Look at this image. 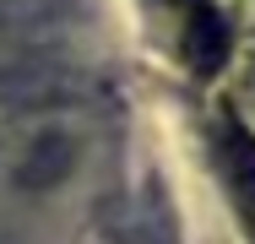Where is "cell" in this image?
<instances>
[{
	"label": "cell",
	"instance_id": "cell-1",
	"mask_svg": "<svg viewBox=\"0 0 255 244\" xmlns=\"http://www.w3.org/2000/svg\"><path fill=\"white\" fill-rule=\"evenodd\" d=\"M217 163H223V179L234 190V206H239V217H245V228L255 239V136L245 125H234V120L217 125Z\"/></svg>",
	"mask_w": 255,
	"mask_h": 244
},
{
	"label": "cell",
	"instance_id": "cell-2",
	"mask_svg": "<svg viewBox=\"0 0 255 244\" xmlns=\"http://www.w3.org/2000/svg\"><path fill=\"white\" fill-rule=\"evenodd\" d=\"M179 49H185V60H190L196 71H217V65H223V54H228V27H223V16H217L206 0L185 11Z\"/></svg>",
	"mask_w": 255,
	"mask_h": 244
}]
</instances>
